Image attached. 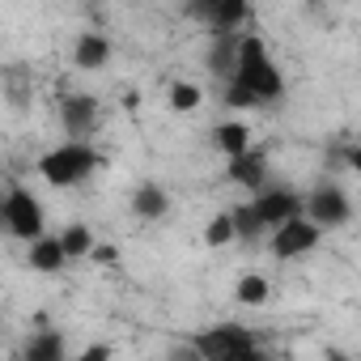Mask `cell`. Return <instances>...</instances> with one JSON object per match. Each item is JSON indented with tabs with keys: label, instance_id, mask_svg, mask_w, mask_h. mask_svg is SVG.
Segmentation results:
<instances>
[{
	"label": "cell",
	"instance_id": "3957f363",
	"mask_svg": "<svg viewBox=\"0 0 361 361\" xmlns=\"http://www.w3.org/2000/svg\"><path fill=\"white\" fill-rule=\"evenodd\" d=\"M192 353L209 357V361H255V357H264L259 340L247 327H238V323H217V327L200 331L196 344H192Z\"/></svg>",
	"mask_w": 361,
	"mask_h": 361
},
{
	"label": "cell",
	"instance_id": "9a60e30c",
	"mask_svg": "<svg viewBox=\"0 0 361 361\" xmlns=\"http://www.w3.org/2000/svg\"><path fill=\"white\" fill-rule=\"evenodd\" d=\"M217 43H213V51H209V68L221 77V81H230L234 73H238V35H213Z\"/></svg>",
	"mask_w": 361,
	"mask_h": 361
},
{
	"label": "cell",
	"instance_id": "d4e9b609",
	"mask_svg": "<svg viewBox=\"0 0 361 361\" xmlns=\"http://www.w3.org/2000/svg\"><path fill=\"white\" fill-rule=\"evenodd\" d=\"M77 357H81V361H106V357H111V344H90V348H81Z\"/></svg>",
	"mask_w": 361,
	"mask_h": 361
},
{
	"label": "cell",
	"instance_id": "484cf974",
	"mask_svg": "<svg viewBox=\"0 0 361 361\" xmlns=\"http://www.w3.org/2000/svg\"><path fill=\"white\" fill-rule=\"evenodd\" d=\"M340 157H344V166H348V170H357V174H361V145H344V149H340Z\"/></svg>",
	"mask_w": 361,
	"mask_h": 361
},
{
	"label": "cell",
	"instance_id": "5b68a950",
	"mask_svg": "<svg viewBox=\"0 0 361 361\" xmlns=\"http://www.w3.org/2000/svg\"><path fill=\"white\" fill-rule=\"evenodd\" d=\"M319 238H323V226H314L306 213H298V217L281 221V226L268 234V251H272L276 259H302V255H310V251L319 247Z\"/></svg>",
	"mask_w": 361,
	"mask_h": 361
},
{
	"label": "cell",
	"instance_id": "2e32d148",
	"mask_svg": "<svg viewBox=\"0 0 361 361\" xmlns=\"http://www.w3.org/2000/svg\"><path fill=\"white\" fill-rule=\"evenodd\" d=\"M234 298H238V306H268L272 302V281L264 272H243L238 285H234Z\"/></svg>",
	"mask_w": 361,
	"mask_h": 361
},
{
	"label": "cell",
	"instance_id": "ffe728a7",
	"mask_svg": "<svg viewBox=\"0 0 361 361\" xmlns=\"http://www.w3.org/2000/svg\"><path fill=\"white\" fill-rule=\"evenodd\" d=\"M238 238V226H234V213H217L209 226H204V247L209 251H221Z\"/></svg>",
	"mask_w": 361,
	"mask_h": 361
},
{
	"label": "cell",
	"instance_id": "e0dca14e",
	"mask_svg": "<svg viewBox=\"0 0 361 361\" xmlns=\"http://www.w3.org/2000/svg\"><path fill=\"white\" fill-rule=\"evenodd\" d=\"M60 243H64L68 259H90V255H94V247H98V238L90 234V226H85V221L64 226V230H60Z\"/></svg>",
	"mask_w": 361,
	"mask_h": 361
},
{
	"label": "cell",
	"instance_id": "6da1fadb",
	"mask_svg": "<svg viewBox=\"0 0 361 361\" xmlns=\"http://www.w3.org/2000/svg\"><path fill=\"white\" fill-rule=\"evenodd\" d=\"M102 166V153L90 145V140H77V136H68L64 145H56V149H47L43 157H39V178L47 188H77V183H85V178L94 174Z\"/></svg>",
	"mask_w": 361,
	"mask_h": 361
},
{
	"label": "cell",
	"instance_id": "7402d4cb",
	"mask_svg": "<svg viewBox=\"0 0 361 361\" xmlns=\"http://www.w3.org/2000/svg\"><path fill=\"white\" fill-rule=\"evenodd\" d=\"M226 106H230V111H251V106H259V98H255L251 85H243L238 77H230V81H226Z\"/></svg>",
	"mask_w": 361,
	"mask_h": 361
},
{
	"label": "cell",
	"instance_id": "ac0fdd59",
	"mask_svg": "<svg viewBox=\"0 0 361 361\" xmlns=\"http://www.w3.org/2000/svg\"><path fill=\"white\" fill-rule=\"evenodd\" d=\"M22 357L26 361H64V336L60 331H39V336H30Z\"/></svg>",
	"mask_w": 361,
	"mask_h": 361
},
{
	"label": "cell",
	"instance_id": "8992f818",
	"mask_svg": "<svg viewBox=\"0 0 361 361\" xmlns=\"http://www.w3.org/2000/svg\"><path fill=\"white\" fill-rule=\"evenodd\" d=\"M306 217L323 230H340L353 221V200L344 196L340 183H319L310 196H306Z\"/></svg>",
	"mask_w": 361,
	"mask_h": 361
},
{
	"label": "cell",
	"instance_id": "8fae6325",
	"mask_svg": "<svg viewBox=\"0 0 361 361\" xmlns=\"http://www.w3.org/2000/svg\"><path fill=\"white\" fill-rule=\"evenodd\" d=\"M111 39L106 35H98V30H85V35H77V43H73V64L81 68V73H102L106 64H111Z\"/></svg>",
	"mask_w": 361,
	"mask_h": 361
},
{
	"label": "cell",
	"instance_id": "cb8c5ba5",
	"mask_svg": "<svg viewBox=\"0 0 361 361\" xmlns=\"http://www.w3.org/2000/svg\"><path fill=\"white\" fill-rule=\"evenodd\" d=\"M213 9H217V0H188V13H192L196 22H209Z\"/></svg>",
	"mask_w": 361,
	"mask_h": 361
},
{
	"label": "cell",
	"instance_id": "44dd1931",
	"mask_svg": "<svg viewBox=\"0 0 361 361\" xmlns=\"http://www.w3.org/2000/svg\"><path fill=\"white\" fill-rule=\"evenodd\" d=\"M230 213H234V226H238V238H243V243H251V238L268 234V226H264V217H259L255 200H247V204H238V209H230Z\"/></svg>",
	"mask_w": 361,
	"mask_h": 361
},
{
	"label": "cell",
	"instance_id": "5bb4252c",
	"mask_svg": "<svg viewBox=\"0 0 361 361\" xmlns=\"http://www.w3.org/2000/svg\"><path fill=\"white\" fill-rule=\"evenodd\" d=\"M213 145H217V153H221V157H238V153H247V149H251V128H247V123H238V119H226V123H217V128H213Z\"/></svg>",
	"mask_w": 361,
	"mask_h": 361
},
{
	"label": "cell",
	"instance_id": "603a6c76",
	"mask_svg": "<svg viewBox=\"0 0 361 361\" xmlns=\"http://www.w3.org/2000/svg\"><path fill=\"white\" fill-rule=\"evenodd\" d=\"M90 259H94V264H106V268H115V264H119V247H111V243H98Z\"/></svg>",
	"mask_w": 361,
	"mask_h": 361
},
{
	"label": "cell",
	"instance_id": "4fadbf2b",
	"mask_svg": "<svg viewBox=\"0 0 361 361\" xmlns=\"http://www.w3.org/2000/svg\"><path fill=\"white\" fill-rule=\"evenodd\" d=\"M132 213H136L140 221H161V217L170 213V196H166L157 183H140V188L132 192Z\"/></svg>",
	"mask_w": 361,
	"mask_h": 361
},
{
	"label": "cell",
	"instance_id": "9c48e42d",
	"mask_svg": "<svg viewBox=\"0 0 361 361\" xmlns=\"http://www.w3.org/2000/svg\"><path fill=\"white\" fill-rule=\"evenodd\" d=\"M60 128L77 140H85L98 128V98L94 94H64L60 98Z\"/></svg>",
	"mask_w": 361,
	"mask_h": 361
},
{
	"label": "cell",
	"instance_id": "ba28073f",
	"mask_svg": "<svg viewBox=\"0 0 361 361\" xmlns=\"http://www.w3.org/2000/svg\"><path fill=\"white\" fill-rule=\"evenodd\" d=\"M255 209H259V217H264V226L272 234L281 221L306 213V196H298L293 188H264V192H255Z\"/></svg>",
	"mask_w": 361,
	"mask_h": 361
},
{
	"label": "cell",
	"instance_id": "30bf717a",
	"mask_svg": "<svg viewBox=\"0 0 361 361\" xmlns=\"http://www.w3.org/2000/svg\"><path fill=\"white\" fill-rule=\"evenodd\" d=\"M64 264H68V251H64L60 234H39L35 243H26V268H30V272L51 276V272H60Z\"/></svg>",
	"mask_w": 361,
	"mask_h": 361
},
{
	"label": "cell",
	"instance_id": "7c38bea8",
	"mask_svg": "<svg viewBox=\"0 0 361 361\" xmlns=\"http://www.w3.org/2000/svg\"><path fill=\"white\" fill-rule=\"evenodd\" d=\"M251 22V0H217V9L209 13V30L213 35H238Z\"/></svg>",
	"mask_w": 361,
	"mask_h": 361
},
{
	"label": "cell",
	"instance_id": "7a4b0ae2",
	"mask_svg": "<svg viewBox=\"0 0 361 361\" xmlns=\"http://www.w3.org/2000/svg\"><path fill=\"white\" fill-rule=\"evenodd\" d=\"M234 77L243 85H251L259 102H281L285 98V73L272 64L259 35H238V73Z\"/></svg>",
	"mask_w": 361,
	"mask_h": 361
},
{
	"label": "cell",
	"instance_id": "277c9868",
	"mask_svg": "<svg viewBox=\"0 0 361 361\" xmlns=\"http://www.w3.org/2000/svg\"><path fill=\"white\" fill-rule=\"evenodd\" d=\"M0 217H5V230L18 243H35L39 234H47V213H43L39 196L30 188H22V183H9L5 204H0Z\"/></svg>",
	"mask_w": 361,
	"mask_h": 361
},
{
	"label": "cell",
	"instance_id": "d6986e66",
	"mask_svg": "<svg viewBox=\"0 0 361 361\" xmlns=\"http://www.w3.org/2000/svg\"><path fill=\"white\" fill-rule=\"evenodd\" d=\"M166 98H170V111H178V115H192V111L204 106V90L196 81H174L166 90Z\"/></svg>",
	"mask_w": 361,
	"mask_h": 361
},
{
	"label": "cell",
	"instance_id": "52a82bcc",
	"mask_svg": "<svg viewBox=\"0 0 361 361\" xmlns=\"http://www.w3.org/2000/svg\"><path fill=\"white\" fill-rule=\"evenodd\" d=\"M226 178H230V183H238L243 192H264L268 188V149L251 145L247 153L226 157Z\"/></svg>",
	"mask_w": 361,
	"mask_h": 361
}]
</instances>
